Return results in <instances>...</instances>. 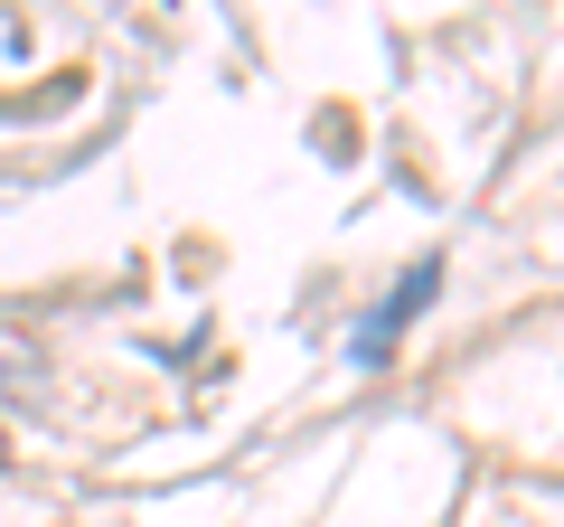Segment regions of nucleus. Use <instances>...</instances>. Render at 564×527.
I'll list each match as a JSON object with an SVG mask.
<instances>
[{"instance_id":"f257e3e1","label":"nucleus","mask_w":564,"mask_h":527,"mask_svg":"<svg viewBox=\"0 0 564 527\" xmlns=\"http://www.w3.org/2000/svg\"><path fill=\"white\" fill-rule=\"evenodd\" d=\"M433 283H443V264H423V273H404V283H395V302L377 311V330H367V340H358V358H386V340H395V330L414 321L423 302H433Z\"/></svg>"},{"instance_id":"f03ea898","label":"nucleus","mask_w":564,"mask_h":527,"mask_svg":"<svg viewBox=\"0 0 564 527\" xmlns=\"http://www.w3.org/2000/svg\"><path fill=\"white\" fill-rule=\"evenodd\" d=\"M0 462H10V443H0Z\"/></svg>"}]
</instances>
